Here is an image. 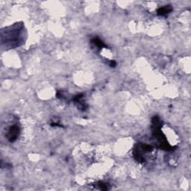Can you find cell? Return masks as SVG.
Listing matches in <instances>:
<instances>
[{
    "instance_id": "obj_4",
    "label": "cell",
    "mask_w": 191,
    "mask_h": 191,
    "mask_svg": "<svg viewBox=\"0 0 191 191\" xmlns=\"http://www.w3.org/2000/svg\"><path fill=\"white\" fill-rule=\"evenodd\" d=\"M98 186L100 187L101 190H105L108 189V184L103 183V182H99L98 184Z\"/></svg>"
},
{
    "instance_id": "obj_5",
    "label": "cell",
    "mask_w": 191,
    "mask_h": 191,
    "mask_svg": "<svg viewBox=\"0 0 191 191\" xmlns=\"http://www.w3.org/2000/svg\"><path fill=\"white\" fill-rule=\"evenodd\" d=\"M110 66L111 67H114L116 66V62L114 61H110Z\"/></svg>"
},
{
    "instance_id": "obj_3",
    "label": "cell",
    "mask_w": 191,
    "mask_h": 191,
    "mask_svg": "<svg viewBox=\"0 0 191 191\" xmlns=\"http://www.w3.org/2000/svg\"><path fill=\"white\" fill-rule=\"evenodd\" d=\"M91 42L93 43V44H94L96 47H98V49H102L107 47L106 45L104 43V42H102V41H101L99 38H98V37H94L93 39H92Z\"/></svg>"
},
{
    "instance_id": "obj_2",
    "label": "cell",
    "mask_w": 191,
    "mask_h": 191,
    "mask_svg": "<svg viewBox=\"0 0 191 191\" xmlns=\"http://www.w3.org/2000/svg\"><path fill=\"white\" fill-rule=\"evenodd\" d=\"M172 11V8L171 6L166 5L158 8V10L157 11V14H158V15L159 16H165L167 15L168 14H170Z\"/></svg>"
},
{
    "instance_id": "obj_1",
    "label": "cell",
    "mask_w": 191,
    "mask_h": 191,
    "mask_svg": "<svg viewBox=\"0 0 191 191\" xmlns=\"http://www.w3.org/2000/svg\"><path fill=\"white\" fill-rule=\"evenodd\" d=\"M19 132H20V130H19V128L17 125L12 126L10 128L8 134H7V137H8V140L10 142H14L17 139V137H19Z\"/></svg>"
}]
</instances>
